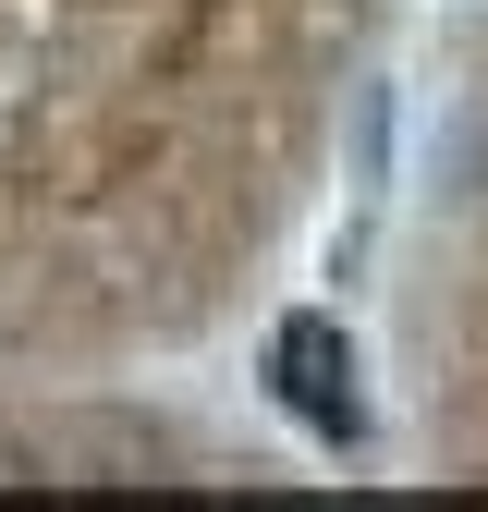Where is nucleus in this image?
I'll list each match as a JSON object with an SVG mask.
<instances>
[{
    "instance_id": "1",
    "label": "nucleus",
    "mask_w": 488,
    "mask_h": 512,
    "mask_svg": "<svg viewBox=\"0 0 488 512\" xmlns=\"http://www.w3.org/2000/svg\"><path fill=\"white\" fill-rule=\"evenodd\" d=\"M415 0H0V391L220 354L305 256Z\"/></svg>"
},
{
    "instance_id": "2",
    "label": "nucleus",
    "mask_w": 488,
    "mask_h": 512,
    "mask_svg": "<svg viewBox=\"0 0 488 512\" xmlns=\"http://www.w3.org/2000/svg\"><path fill=\"white\" fill-rule=\"evenodd\" d=\"M379 366L403 452L452 488H488V0L452 13L440 86H427V135L379 281Z\"/></svg>"
}]
</instances>
